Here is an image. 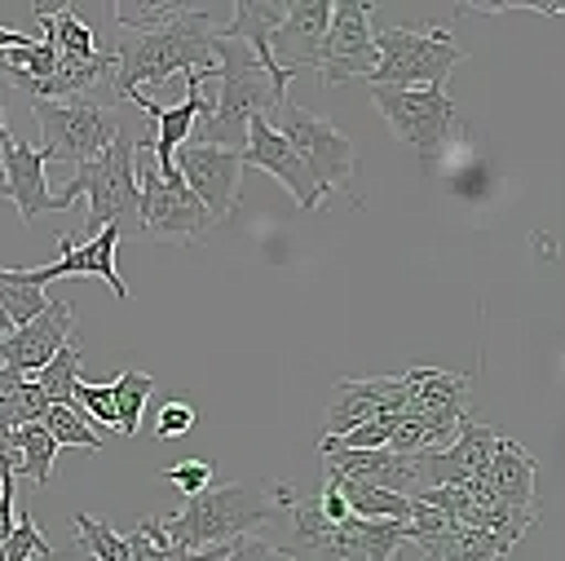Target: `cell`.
Returning a JSON list of instances; mask_svg holds the SVG:
<instances>
[{
	"instance_id": "obj_1",
	"label": "cell",
	"mask_w": 565,
	"mask_h": 561,
	"mask_svg": "<svg viewBox=\"0 0 565 561\" xmlns=\"http://www.w3.org/2000/svg\"><path fill=\"white\" fill-rule=\"evenodd\" d=\"M212 62H216V80H221V93L212 97V115L199 119L190 128L185 141H199V146H221V150H238L247 146V119L252 115H265L278 110L287 102V71H269L252 57L247 44L238 40H221L212 31Z\"/></svg>"
},
{
	"instance_id": "obj_2",
	"label": "cell",
	"mask_w": 565,
	"mask_h": 561,
	"mask_svg": "<svg viewBox=\"0 0 565 561\" xmlns=\"http://www.w3.org/2000/svg\"><path fill=\"white\" fill-rule=\"evenodd\" d=\"M296 504L291 481H230V486H203L199 495H185V508L177 517H163V530L177 552H203L216 543L247 539V530L265 526L282 508Z\"/></svg>"
},
{
	"instance_id": "obj_3",
	"label": "cell",
	"mask_w": 565,
	"mask_h": 561,
	"mask_svg": "<svg viewBox=\"0 0 565 561\" xmlns=\"http://www.w3.org/2000/svg\"><path fill=\"white\" fill-rule=\"evenodd\" d=\"M212 31V4H190V13L163 31L124 35L115 44V102H128L132 93H146L150 84H163L185 71L216 75Z\"/></svg>"
},
{
	"instance_id": "obj_4",
	"label": "cell",
	"mask_w": 565,
	"mask_h": 561,
	"mask_svg": "<svg viewBox=\"0 0 565 561\" xmlns=\"http://www.w3.org/2000/svg\"><path fill=\"white\" fill-rule=\"evenodd\" d=\"M79 194H88V225H84V239H93L102 225H119L124 234L137 230V208H141V190H137V137L128 128L115 133V141L79 163V172L57 190V199L71 208Z\"/></svg>"
},
{
	"instance_id": "obj_5",
	"label": "cell",
	"mask_w": 565,
	"mask_h": 561,
	"mask_svg": "<svg viewBox=\"0 0 565 561\" xmlns=\"http://www.w3.org/2000/svg\"><path fill=\"white\" fill-rule=\"evenodd\" d=\"M375 71L366 84L375 88H446V75L468 57L446 27H371Z\"/></svg>"
},
{
	"instance_id": "obj_6",
	"label": "cell",
	"mask_w": 565,
	"mask_h": 561,
	"mask_svg": "<svg viewBox=\"0 0 565 561\" xmlns=\"http://www.w3.org/2000/svg\"><path fill=\"white\" fill-rule=\"evenodd\" d=\"M278 110H282V128H278V133H282V141L296 150V159L305 163V172L313 177L318 194L331 199L340 186H349L353 172H358V150H353V141H349L331 119L309 115V110L296 106L291 97H287Z\"/></svg>"
},
{
	"instance_id": "obj_7",
	"label": "cell",
	"mask_w": 565,
	"mask_h": 561,
	"mask_svg": "<svg viewBox=\"0 0 565 561\" xmlns=\"http://www.w3.org/2000/svg\"><path fill=\"white\" fill-rule=\"evenodd\" d=\"M31 115L40 124V150L75 168L97 159L124 128L115 110L97 102H31Z\"/></svg>"
},
{
	"instance_id": "obj_8",
	"label": "cell",
	"mask_w": 565,
	"mask_h": 561,
	"mask_svg": "<svg viewBox=\"0 0 565 561\" xmlns=\"http://www.w3.org/2000/svg\"><path fill=\"white\" fill-rule=\"evenodd\" d=\"M137 190H141V208H137L141 234L163 239V243H199L212 230V216L185 190L181 172L177 177H159L154 163H141L137 168Z\"/></svg>"
},
{
	"instance_id": "obj_9",
	"label": "cell",
	"mask_w": 565,
	"mask_h": 561,
	"mask_svg": "<svg viewBox=\"0 0 565 561\" xmlns=\"http://www.w3.org/2000/svg\"><path fill=\"white\" fill-rule=\"evenodd\" d=\"M371 106L388 119L393 137L415 155H433L455 128V102L446 97V88H375L371 84Z\"/></svg>"
},
{
	"instance_id": "obj_10",
	"label": "cell",
	"mask_w": 565,
	"mask_h": 561,
	"mask_svg": "<svg viewBox=\"0 0 565 561\" xmlns=\"http://www.w3.org/2000/svg\"><path fill=\"white\" fill-rule=\"evenodd\" d=\"M375 44H371V4L366 0H331V22L318 53V75L327 84L371 80Z\"/></svg>"
},
{
	"instance_id": "obj_11",
	"label": "cell",
	"mask_w": 565,
	"mask_h": 561,
	"mask_svg": "<svg viewBox=\"0 0 565 561\" xmlns=\"http://www.w3.org/2000/svg\"><path fill=\"white\" fill-rule=\"evenodd\" d=\"M172 163L185 181V190L203 203V212L216 221H225L238 203V181H243V155L238 150H221V146H199V141H181L172 150Z\"/></svg>"
},
{
	"instance_id": "obj_12",
	"label": "cell",
	"mask_w": 565,
	"mask_h": 561,
	"mask_svg": "<svg viewBox=\"0 0 565 561\" xmlns=\"http://www.w3.org/2000/svg\"><path fill=\"white\" fill-rule=\"evenodd\" d=\"M119 239H124L119 225H102L93 239L66 247L53 265H44V269H0V278L4 283H18V287H31V292H44V283H53V278H106L110 292H115V300H128V283L115 269Z\"/></svg>"
},
{
	"instance_id": "obj_13",
	"label": "cell",
	"mask_w": 565,
	"mask_h": 561,
	"mask_svg": "<svg viewBox=\"0 0 565 561\" xmlns=\"http://www.w3.org/2000/svg\"><path fill=\"white\" fill-rule=\"evenodd\" d=\"M71 327H75V305L62 300V296H49L44 314H35L31 322L13 327L0 340V367L13 371V375H35L71 340Z\"/></svg>"
},
{
	"instance_id": "obj_14",
	"label": "cell",
	"mask_w": 565,
	"mask_h": 561,
	"mask_svg": "<svg viewBox=\"0 0 565 561\" xmlns=\"http://www.w3.org/2000/svg\"><path fill=\"white\" fill-rule=\"evenodd\" d=\"M406 411V380L402 375H371V380H340L327 406V433L322 437H340L366 420H384V415H402Z\"/></svg>"
},
{
	"instance_id": "obj_15",
	"label": "cell",
	"mask_w": 565,
	"mask_h": 561,
	"mask_svg": "<svg viewBox=\"0 0 565 561\" xmlns=\"http://www.w3.org/2000/svg\"><path fill=\"white\" fill-rule=\"evenodd\" d=\"M44 172H49V155L40 146H26V141L4 137V146H0V194H9L18 203V212H22L26 225H35V216H44V212H62L66 208L49 190Z\"/></svg>"
},
{
	"instance_id": "obj_16",
	"label": "cell",
	"mask_w": 565,
	"mask_h": 561,
	"mask_svg": "<svg viewBox=\"0 0 565 561\" xmlns=\"http://www.w3.org/2000/svg\"><path fill=\"white\" fill-rule=\"evenodd\" d=\"M243 168H260L269 177H278L300 208H327V199L318 194L313 177L305 172V163L296 159V150L282 141V133L265 119V115H252L247 119V146H243Z\"/></svg>"
},
{
	"instance_id": "obj_17",
	"label": "cell",
	"mask_w": 565,
	"mask_h": 561,
	"mask_svg": "<svg viewBox=\"0 0 565 561\" xmlns=\"http://www.w3.org/2000/svg\"><path fill=\"white\" fill-rule=\"evenodd\" d=\"M331 22V0H291L282 13V27L269 40V57L278 71L296 75V71H318V53H322V35Z\"/></svg>"
},
{
	"instance_id": "obj_18",
	"label": "cell",
	"mask_w": 565,
	"mask_h": 561,
	"mask_svg": "<svg viewBox=\"0 0 565 561\" xmlns=\"http://www.w3.org/2000/svg\"><path fill=\"white\" fill-rule=\"evenodd\" d=\"M406 411L437 420V424H459L468 420V380L455 371H437V367H411L406 375Z\"/></svg>"
},
{
	"instance_id": "obj_19",
	"label": "cell",
	"mask_w": 565,
	"mask_h": 561,
	"mask_svg": "<svg viewBox=\"0 0 565 561\" xmlns=\"http://www.w3.org/2000/svg\"><path fill=\"white\" fill-rule=\"evenodd\" d=\"M282 13H287L282 0H234V4H230V22L216 27V35L247 44L260 66L278 71L274 57H269V40H274V31L282 27Z\"/></svg>"
},
{
	"instance_id": "obj_20",
	"label": "cell",
	"mask_w": 565,
	"mask_h": 561,
	"mask_svg": "<svg viewBox=\"0 0 565 561\" xmlns=\"http://www.w3.org/2000/svg\"><path fill=\"white\" fill-rule=\"evenodd\" d=\"M486 481H490V490H494L499 504L534 508V455L521 442H512V437H499L494 442Z\"/></svg>"
},
{
	"instance_id": "obj_21",
	"label": "cell",
	"mask_w": 565,
	"mask_h": 561,
	"mask_svg": "<svg viewBox=\"0 0 565 561\" xmlns=\"http://www.w3.org/2000/svg\"><path fill=\"white\" fill-rule=\"evenodd\" d=\"M327 486L340 490L349 517H362V521H397L406 526L411 521V499L397 495V490H384V486H362V481H340V477H327Z\"/></svg>"
},
{
	"instance_id": "obj_22",
	"label": "cell",
	"mask_w": 565,
	"mask_h": 561,
	"mask_svg": "<svg viewBox=\"0 0 565 561\" xmlns=\"http://www.w3.org/2000/svg\"><path fill=\"white\" fill-rule=\"evenodd\" d=\"M415 543L424 548V561H503L494 543L477 526H463V521H450L441 534H424Z\"/></svg>"
},
{
	"instance_id": "obj_23",
	"label": "cell",
	"mask_w": 565,
	"mask_h": 561,
	"mask_svg": "<svg viewBox=\"0 0 565 561\" xmlns=\"http://www.w3.org/2000/svg\"><path fill=\"white\" fill-rule=\"evenodd\" d=\"M53 459H57V442L49 437L44 424H18V428H13V459H9L13 477L22 473V477H31L35 486H49Z\"/></svg>"
},
{
	"instance_id": "obj_24",
	"label": "cell",
	"mask_w": 565,
	"mask_h": 561,
	"mask_svg": "<svg viewBox=\"0 0 565 561\" xmlns=\"http://www.w3.org/2000/svg\"><path fill=\"white\" fill-rule=\"evenodd\" d=\"M79 362H84V349H79V340L71 336V340L35 371V384H40V393L49 398V406H71V393H75V384H79Z\"/></svg>"
},
{
	"instance_id": "obj_25",
	"label": "cell",
	"mask_w": 565,
	"mask_h": 561,
	"mask_svg": "<svg viewBox=\"0 0 565 561\" xmlns=\"http://www.w3.org/2000/svg\"><path fill=\"white\" fill-rule=\"evenodd\" d=\"M190 4L181 0H119L115 4V22L128 31V35H146V31H163L172 27L177 18H185Z\"/></svg>"
},
{
	"instance_id": "obj_26",
	"label": "cell",
	"mask_w": 565,
	"mask_h": 561,
	"mask_svg": "<svg viewBox=\"0 0 565 561\" xmlns=\"http://www.w3.org/2000/svg\"><path fill=\"white\" fill-rule=\"evenodd\" d=\"M40 35L57 49V53H71V57H88V53H97V44H93V31L84 27V18L75 13V9H40Z\"/></svg>"
},
{
	"instance_id": "obj_27",
	"label": "cell",
	"mask_w": 565,
	"mask_h": 561,
	"mask_svg": "<svg viewBox=\"0 0 565 561\" xmlns=\"http://www.w3.org/2000/svg\"><path fill=\"white\" fill-rule=\"evenodd\" d=\"M154 393V375H146V371H119L115 375V384H110V398H115V428L124 433V437H137V424H141V406H146V398Z\"/></svg>"
},
{
	"instance_id": "obj_28",
	"label": "cell",
	"mask_w": 565,
	"mask_h": 561,
	"mask_svg": "<svg viewBox=\"0 0 565 561\" xmlns=\"http://www.w3.org/2000/svg\"><path fill=\"white\" fill-rule=\"evenodd\" d=\"M494 442H499L494 428H486V424H477V420H459V428H455V437H450V455L459 459V468H463L468 477H486L490 455H494Z\"/></svg>"
},
{
	"instance_id": "obj_29",
	"label": "cell",
	"mask_w": 565,
	"mask_h": 561,
	"mask_svg": "<svg viewBox=\"0 0 565 561\" xmlns=\"http://www.w3.org/2000/svg\"><path fill=\"white\" fill-rule=\"evenodd\" d=\"M344 530L362 543L366 561H393L406 543V526L397 521H362V517H344Z\"/></svg>"
},
{
	"instance_id": "obj_30",
	"label": "cell",
	"mask_w": 565,
	"mask_h": 561,
	"mask_svg": "<svg viewBox=\"0 0 565 561\" xmlns=\"http://www.w3.org/2000/svg\"><path fill=\"white\" fill-rule=\"evenodd\" d=\"M40 424L49 428V437H53L57 446H84V451H102V437L93 433V424L84 420V411H79L75 402H71V406H49Z\"/></svg>"
},
{
	"instance_id": "obj_31",
	"label": "cell",
	"mask_w": 565,
	"mask_h": 561,
	"mask_svg": "<svg viewBox=\"0 0 565 561\" xmlns=\"http://www.w3.org/2000/svg\"><path fill=\"white\" fill-rule=\"evenodd\" d=\"M71 521H75L79 543L93 552V561H128V543H124V534H115L106 521H97V517H88V512H75Z\"/></svg>"
},
{
	"instance_id": "obj_32",
	"label": "cell",
	"mask_w": 565,
	"mask_h": 561,
	"mask_svg": "<svg viewBox=\"0 0 565 561\" xmlns=\"http://www.w3.org/2000/svg\"><path fill=\"white\" fill-rule=\"evenodd\" d=\"M128 543V561H172V539L163 530V517H141L132 534H124Z\"/></svg>"
},
{
	"instance_id": "obj_33",
	"label": "cell",
	"mask_w": 565,
	"mask_h": 561,
	"mask_svg": "<svg viewBox=\"0 0 565 561\" xmlns=\"http://www.w3.org/2000/svg\"><path fill=\"white\" fill-rule=\"evenodd\" d=\"M0 557L4 561H44V557H53V543L40 534V526L26 517V512H13V530H9V539H4V548H0Z\"/></svg>"
},
{
	"instance_id": "obj_34",
	"label": "cell",
	"mask_w": 565,
	"mask_h": 561,
	"mask_svg": "<svg viewBox=\"0 0 565 561\" xmlns=\"http://www.w3.org/2000/svg\"><path fill=\"white\" fill-rule=\"evenodd\" d=\"M309 561H366V552H362V543L344 530V521H335L327 534H318L309 548H300Z\"/></svg>"
},
{
	"instance_id": "obj_35",
	"label": "cell",
	"mask_w": 565,
	"mask_h": 561,
	"mask_svg": "<svg viewBox=\"0 0 565 561\" xmlns=\"http://www.w3.org/2000/svg\"><path fill=\"white\" fill-rule=\"evenodd\" d=\"M71 402L84 411V420H88V424H102V428H115V424H119V420H115L110 384H88V380H79V384H75V393H71Z\"/></svg>"
},
{
	"instance_id": "obj_36",
	"label": "cell",
	"mask_w": 565,
	"mask_h": 561,
	"mask_svg": "<svg viewBox=\"0 0 565 561\" xmlns=\"http://www.w3.org/2000/svg\"><path fill=\"white\" fill-rule=\"evenodd\" d=\"M212 468H216V464H207V459H181V464L163 468V477H168L181 495H199V490L212 481Z\"/></svg>"
},
{
	"instance_id": "obj_37",
	"label": "cell",
	"mask_w": 565,
	"mask_h": 561,
	"mask_svg": "<svg viewBox=\"0 0 565 561\" xmlns=\"http://www.w3.org/2000/svg\"><path fill=\"white\" fill-rule=\"evenodd\" d=\"M194 428V406L190 402H163L159 420H154V433L159 437H181Z\"/></svg>"
},
{
	"instance_id": "obj_38",
	"label": "cell",
	"mask_w": 565,
	"mask_h": 561,
	"mask_svg": "<svg viewBox=\"0 0 565 561\" xmlns=\"http://www.w3.org/2000/svg\"><path fill=\"white\" fill-rule=\"evenodd\" d=\"M221 561H278V552L269 543H260V539H234Z\"/></svg>"
},
{
	"instance_id": "obj_39",
	"label": "cell",
	"mask_w": 565,
	"mask_h": 561,
	"mask_svg": "<svg viewBox=\"0 0 565 561\" xmlns=\"http://www.w3.org/2000/svg\"><path fill=\"white\" fill-rule=\"evenodd\" d=\"M40 35H26V31H13V27H0V53H9V49H26V44H35Z\"/></svg>"
},
{
	"instance_id": "obj_40",
	"label": "cell",
	"mask_w": 565,
	"mask_h": 561,
	"mask_svg": "<svg viewBox=\"0 0 565 561\" xmlns=\"http://www.w3.org/2000/svg\"><path fill=\"white\" fill-rule=\"evenodd\" d=\"M230 552V543H216V548H203V552H172V561H221Z\"/></svg>"
},
{
	"instance_id": "obj_41",
	"label": "cell",
	"mask_w": 565,
	"mask_h": 561,
	"mask_svg": "<svg viewBox=\"0 0 565 561\" xmlns=\"http://www.w3.org/2000/svg\"><path fill=\"white\" fill-rule=\"evenodd\" d=\"M4 137H9V128H4V102H0V146H4Z\"/></svg>"
},
{
	"instance_id": "obj_42",
	"label": "cell",
	"mask_w": 565,
	"mask_h": 561,
	"mask_svg": "<svg viewBox=\"0 0 565 561\" xmlns=\"http://www.w3.org/2000/svg\"><path fill=\"white\" fill-rule=\"evenodd\" d=\"M0 561H4V557H0Z\"/></svg>"
}]
</instances>
